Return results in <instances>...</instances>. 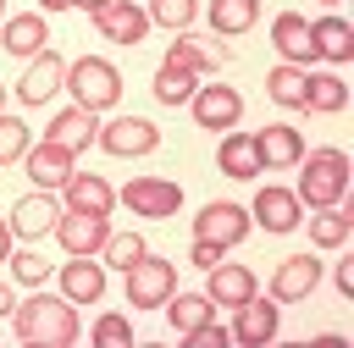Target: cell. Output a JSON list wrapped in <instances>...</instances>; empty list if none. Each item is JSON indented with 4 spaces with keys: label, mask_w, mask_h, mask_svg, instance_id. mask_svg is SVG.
Returning a JSON list of instances; mask_svg holds the SVG:
<instances>
[{
    "label": "cell",
    "mask_w": 354,
    "mask_h": 348,
    "mask_svg": "<svg viewBox=\"0 0 354 348\" xmlns=\"http://www.w3.org/2000/svg\"><path fill=\"white\" fill-rule=\"evenodd\" d=\"M11 331H17V342H28V348H72V342L83 337V320H77V304H72L66 293L33 287V298H22V304L11 309Z\"/></svg>",
    "instance_id": "1"
},
{
    "label": "cell",
    "mask_w": 354,
    "mask_h": 348,
    "mask_svg": "<svg viewBox=\"0 0 354 348\" xmlns=\"http://www.w3.org/2000/svg\"><path fill=\"white\" fill-rule=\"evenodd\" d=\"M348 177H354V166H348V155L343 149H310V155H299V204H310V210H321V204H343L348 199Z\"/></svg>",
    "instance_id": "2"
},
{
    "label": "cell",
    "mask_w": 354,
    "mask_h": 348,
    "mask_svg": "<svg viewBox=\"0 0 354 348\" xmlns=\"http://www.w3.org/2000/svg\"><path fill=\"white\" fill-rule=\"evenodd\" d=\"M61 88L72 94V105L105 116V110L122 99V72H116L105 55H77V61H66V83H61Z\"/></svg>",
    "instance_id": "3"
},
{
    "label": "cell",
    "mask_w": 354,
    "mask_h": 348,
    "mask_svg": "<svg viewBox=\"0 0 354 348\" xmlns=\"http://www.w3.org/2000/svg\"><path fill=\"white\" fill-rule=\"evenodd\" d=\"M94 144L105 155H116V160H138V155H155L160 149V127L144 122V116H111V122H100Z\"/></svg>",
    "instance_id": "4"
},
{
    "label": "cell",
    "mask_w": 354,
    "mask_h": 348,
    "mask_svg": "<svg viewBox=\"0 0 354 348\" xmlns=\"http://www.w3.org/2000/svg\"><path fill=\"white\" fill-rule=\"evenodd\" d=\"M177 293V265L160 254H144L138 265H127V309H160Z\"/></svg>",
    "instance_id": "5"
},
{
    "label": "cell",
    "mask_w": 354,
    "mask_h": 348,
    "mask_svg": "<svg viewBox=\"0 0 354 348\" xmlns=\"http://www.w3.org/2000/svg\"><path fill=\"white\" fill-rule=\"evenodd\" d=\"M116 204H127L138 221H166V215H177L183 188H177L171 177H133V182L116 193Z\"/></svg>",
    "instance_id": "6"
},
{
    "label": "cell",
    "mask_w": 354,
    "mask_h": 348,
    "mask_svg": "<svg viewBox=\"0 0 354 348\" xmlns=\"http://www.w3.org/2000/svg\"><path fill=\"white\" fill-rule=\"evenodd\" d=\"M188 105H194V122L205 133H232L243 122V94L232 83H205V88H194Z\"/></svg>",
    "instance_id": "7"
},
{
    "label": "cell",
    "mask_w": 354,
    "mask_h": 348,
    "mask_svg": "<svg viewBox=\"0 0 354 348\" xmlns=\"http://www.w3.org/2000/svg\"><path fill=\"white\" fill-rule=\"evenodd\" d=\"M22 166H28L33 188H50V193H61V182L77 171V166H72V149H66V144H55V138H33V144H28V155H22Z\"/></svg>",
    "instance_id": "8"
},
{
    "label": "cell",
    "mask_w": 354,
    "mask_h": 348,
    "mask_svg": "<svg viewBox=\"0 0 354 348\" xmlns=\"http://www.w3.org/2000/svg\"><path fill=\"white\" fill-rule=\"evenodd\" d=\"M249 215H254V226H266V232H293V226H304L299 193H293V188H277V182H266V188L254 193Z\"/></svg>",
    "instance_id": "9"
},
{
    "label": "cell",
    "mask_w": 354,
    "mask_h": 348,
    "mask_svg": "<svg viewBox=\"0 0 354 348\" xmlns=\"http://www.w3.org/2000/svg\"><path fill=\"white\" fill-rule=\"evenodd\" d=\"M254 293H260V282H254L249 265H227V260H216V265L205 271V298H210L216 309H238V304H249Z\"/></svg>",
    "instance_id": "10"
},
{
    "label": "cell",
    "mask_w": 354,
    "mask_h": 348,
    "mask_svg": "<svg viewBox=\"0 0 354 348\" xmlns=\"http://www.w3.org/2000/svg\"><path fill=\"white\" fill-rule=\"evenodd\" d=\"M61 83H66V61H61L55 50H39V55L28 61L22 83H17V99H22V105H50V99L61 94Z\"/></svg>",
    "instance_id": "11"
},
{
    "label": "cell",
    "mask_w": 354,
    "mask_h": 348,
    "mask_svg": "<svg viewBox=\"0 0 354 348\" xmlns=\"http://www.w3.org/2000/svg\"><path fill=\"white\" fill-rule=\"evenodd\" d=\"M11 232L17 238H44V232H55V221H61V199L50 193V188H33V193H22L17 204H11Z\"/></svg>",
    "instance_id": "12"
},
{
    "label": "cell",
    "mask_w": 354,
    "mask_h": 348,
    "mask_svg": "<svg viewBox=\"0 0 354 348\" xmlns=\"http://www.w3.org/2000/svg\"><path fill=\"white\" fill-rule=\"evenodd\" d=\"M249 210L243 204H227V199H216V204H205L199 210V221H194V238H210V243H221V249H232V243H243L249 238Z\"/></svg>",
    "instance_id": "13"
},
{
    "label": "cell",
    "mask_w": 354,
    "mask_h": 348,
    "mask_svg": "<svg viewBox=\"0 0 354 348\" xmlns=\"http://www.w3.org/2000/svg\"><path fill=\"white\" fill-rule=\"evenodd\" d=\"M277 326H282V304L266 293H254L249 304H238V320H232V342H249V348H266L271 337H277Z\"/></svg>",
    "instance_id": "14"
},
{
    "label": "cell",
    "mask_w": 354,
    "mask_h": 348,
    "mask_svg": "<svg viewBox=\"0 0 354 348\" xmlns=\"http://www.w3.org/2000/svg\"><path fill=\"white\" fill-rule=\"evenodd\" d=\"M315 282H321V260H315V254H288V260L271 271V298H277V304H299V298L315 293Z\"/></svg>",
    "instance_id": "15"
},
{
    "label": "cell",
    "mask_w": 354,
    "mask_h": 348,
    "mask_svg": "<svg viewBox=\"0 0 354 348\" xmlns=\"http://www.w3.org/2000/svg\"><path fill=\"white\" fill-rule=\"evenodd\" d=\"M94 28H100L111 44H144V33H149V11L133 6V0H111V6L94 11Z\"/></svg>",
    "instance_id": "16"
},
{
    "label": "cell",
    "mask_w": 354,
    "mask_h": 348,
    "mask_svg": "<svg viewBox=\"0 0 354 348\" xmlns=\"http://www.w3.org/2000/svg\"><path fill=\"white\" fill-rule=\"evenodd\" d=\"M61 199H66V210H77V215H111V210H116V188H111L105 177H94V171H72V177L61 182Z\"/></svg>",
    "instance_id": "17"
},
{
    "label": "cell",
    "mask_w": 354,
    "mask_h": 348,
    "mask_svg": "<svg viewBox=\"0 0 354 348\" xmlns=\"http://www.w3.org/2000/svg\"><path fill=\"white\" fill-rule=\"evenodd\" d=\"M105 232H111V215H77V210H61V221H55V243H61L66 254H100Z\"/></svg>",
    "instance_id": "18"
},
{
    "label": "cell",
    "mask_w": 354,
    "mask_h": 348,
    "mask_svg": "<svg viewBox=\"0 0 354 348\" xmlns=\"http://www.w3.org/2000/svg\"><path fill=\"white\" fill-rule=\"evenodd\" d=\"M61 293H66L72 304H100V298H105V260L72 254V260L61 265Z\"/></svg>",
    "instance_id": "19"
},
{
    "label": "cell",
    "mask_w": 354,
    "mask_h": 348,
    "mask_svg": "<svg viewBox=\"0 0 354 348\" xmlns=\"http://www.w3.org/2000/svg\"><path fill=\"white\" fill-rule=\"evenodd\" d=\"M254 149H260V166H266V171H288V166H299L304 138H299V127L271 122V127H260V133H254Z\"/></svg>",
    "instance_id": "20"
},
{
    "label": "cell",
    "mask_w": 354,
    "mask_h": 348,
    "mask_svg": "<svg viewBox=\"0 0 354 348\" xmlns=\"http://www.w3.org/2000/svg\"><path fill=\"white\" fill-rule=\"evenodd\" d=\"M0 44H6L11 55H22V61H33L39 50H50V22H44V11L6 17V28H0Z\"/></svg>",
    "instance_id": "21"
},
{
    "label": "cell",
    "mask_w": 354,
    "mask_h": 348,
    "mask_svg": "<svg viewBox=\"0 0 354 348\" xmlns=\"http://www.w3.org/2000/svg\"><path fill=\"white\" fill-rule=\"evenodd\" d=\"M310 44H315V61H332V66L354 61V28L337 11H326V17L310 22Z\"/></svg>",
    "instance_id": "22"
},
{
    "label": "cell",
    "mask_w": 354,
    "mask_h": 348,
    "mask_svg": "<svg viewBox=\"0 0 354 348\" xmlns=\"http://www.w3.org/2000/svg\"><path fill=\"white\" fill-rule=\"evenodd\" d=\"M216 166H221V177H232V182H254V177H266L260 149H254V133H227L221 149H216Z\"/></svg>",
    "instance_id": "23"
},
{
    "label": "cell",
    "mask_w": 354,
    "mask_h": 348,
    "mask_svg": "<svg viewBox=\"0 0 354 348\" xmlns=\"http://www.w3.org/2000/svg\"><path fill=\"white\" fill-rule=\"evenodd\" d=\"M271 44L282 50V61H288V66H315V44H310V22H304L299 11H282V17L271 22Z\"/></svg>",
    "instance_id": "24"
},
{
    "label": "cell",
    "mask_w": 354,
    "mask_h": 348,
    "mask_svg": "<svg viewBox=\"0 0 354 348\" xmlns=\"http://www.w3.org/2000/svg\"><path fill=\"white\" fill-rule=\"evenodd\" d=\"M166 61L171 66H188V72H221V61H232V50L227 44H199V39L177 33V44L166 50Z\"/></svg>",
    "instance_id": "25"
},
{
    "label": "cell",
    "mask_w": 354,
    "mask_h": 348,
    "mask_svg": "<svg viewBox=\"0 0 354 348\" xmlns=\"http://www.w3.org/2000/svg\"><path fill=\"white\" fill-rule=\"evenodd\" d=\"M94 133H100V116H94V110H83V105H72V110H61V116L50 122V133H44V138H55V144H66V149L77 155V149H88V144H94Z\"/></svg>",
    "instance_id": "26"
},
{
    "label": "cell",
    "mask_w": 354,
    "mask_h": 348,
    "mask_svg": "<svg viewBox=\"0 0 354 348\" xmlns=\"http://www.w3.org/2000/svg\"><path fill=\"white\" fill-rule=\"evenodd\" d=\"M343 105H348V83H343L337 72H310V83H304V110L337 116Z\"/></svg>",
    "instance_id": "27"
},
{
    "label": "cell",
    "mask_w": 354,
    "mask_h": 348,
    "mask_svg": "<svg viewBox=\"0 0 354 348\" xmlns=\"http://www.w3.org/2000/svg\"><path fill=\"white\" fill-rule=\"evenodd\" d=\"M166 320H171V331L183 337V331H194V326H205V320H216V304L205 298V293H171L166 304Z\"/></svg>",
    "instance_id": "28"
},
{
    "label": "cell",
    "mask_w": 354,
    "mask_h": 348,
    "mask_svg": "<svg viewBox=\"0 0 354 348\" xmlns=\"http://www.w3.org/2000/svg\"><path fill=\"white\" fill-rule=\"evenodd\" d=\"M194 88H199V72L171 66V61H160V72H155V83H149V94H155L160 105H188V99H194Z\"/></svg>",
    "instance_id": "29"
},
{
    "label": "cell",
    "mask_w": 354,
    "mask_h": 348,
    "mask_svg": "<svg viewBox=\"0 0 354 348\" xmlns=\"http://www.w3.org/2000/svg\"><path fill=\"white\" fill-rule=\"evenodd\" d=\"M304 83H310V66H271L266 72V94L277 99V105H288V110H304Z\"/></svg>",
    "instance_id": "30"
},
{
    "label": "cell",
    "mask_w": 354,
    "mask_h": 348,
    "mask_svg": "<svg viewBox=\"0 0 354 348\" xmlns=\"http://www.w3.org/2000/svg\"><path fill=\"white\" fill-rule=\"evenodd\" d=\"M310 243H315V249H343V243H348V210H343V204L310 210Z\"/></svg>",
    "instance_id": "31"
},
{
    "label": "cell",
    "mask_w": 354,
    "mask_h": 348,
    "mask_svg": "<svg viewBox=\"0 0 354 348\" xmlns=\"http://www.w3.org/2000/svg\"><path fill=\"white\" fill-rule=\"evenodd\" d=\"M260 22V0H210V28L216 33H249Z\"/></svg>",
    "instance_id": "32"
},
{
    "label": "cell",
    "mask_w": 354,
    "mask_h": 348,
    "mask_svg": "<svg viewBox=\"0 0 354 348\" xmlns=\"http://www.w3.org/2000/svg\"><path fill=\"white\" fill-rule=\"evenodd\" d=\"M149 249H144V238L138 232H105V243H100V260L105 265H116V271H127V265H138Z\"/></svg>",
    "instance_id": "33"
},
{
    "label": "cell",
    "mask_w": 354,
    "mask_h": 348,
    "mask_svg": "<svg viewBox=\"0 0 354 348\" xmlns=\"http://www.w3.org/2000/svg\"><path fill=\"white\" fill-rule=\"evenodd\" d=\"M144 11H149V28H171V33H183V28L199 17L194 0H149Z\"/></svg>",
    "instance_id": "34"
},
{
    "label": "cell",
    "mask_w": 354,
    "mask_h": 348,
    "mask_svg": "<svg viewBox=\"0 0 354 348\" xmlns=\"http://www.w3.org/2000/svg\"><path fill=\"white\" fill-rule=\"evenodd\" d=\"M28 144H33L28 122H22V116H6V110H0V166L22 160V155H28Z\"/></svg>",
    "instance_id": "35"
},
{
    "label": "cell",
    "mask_w": 354,
    "mask_h": 348,
    "mask_svg": "<svg viewBox=\"0 0 354 348\" xmlns=\"http://www.w3.org/2000/svg\"><path fill=\"white\" fill-rule=\"evenodd\" d=\"M11 276L22 282V287H44V276H50V265H44V254L39 249H11Z\"/></svg>",
    "instance_id": "36"
},
{
    "label": "cell",
    "mask_w": 354,
    "mask_h": 348,
    "mask_svg": "<svg viewBox=\"0 0 354 348\" xmlns=\"http://www.w3.org/2000/svg\"><path fill=\"white\" fill-rule=\"evenodd\" d=\"M88 337H94L100 348H127V342H133V320H127V315H100Z\"/></svg>",
    "instance_id": "37"
},
{
    "label": "cell",
    "mask_w": 354,
    "mask_h": 348,
    "mask_svg": "<svg viewBox=\"0 0 354 348\" xmlns=\"http://www.w3.org/2000/svg\"><path fill=\"white\" fill-rule=\"evenodd\" d=\"M183 342H188V348H227V342H232V331H227V326H216V320H205V326L183 331Z\"/></svg>",
    "instance_id": "38"
},
{
    "label": "cell",
    "mask_w": 354,
    "mask_h": 348,
    "mask_svg": "<svg viewBox=\"0 0 354 348\" xmlns=\"http://www.w3.org/2000/svg\"><path fill=\"white\" fill-rule=\"evenodd\" d=\"M221 254H227V249H221V243H210V238H194V249H188V260H194L199 271H210Z\"/></svg>",
    "instance_id": "39"
},
{
    "label": "cell",
    "mask_w": 354,
    "mask_h": 348,
    "mask_svg": "<svg viewBox=\"0 0 354 348\" xmlns=\"http://www.w3.org/2000/svg\"><path fill=\"white\" fill-rule=\"evenodd\" d=\"M332 282H337V293H343V298H354V260H337Z\"/></svg>",
    "instance_id": "40"
},
{
    "label": "cell",
    "mask_w": 354,
    "mask_h": 348,
    "mask_svg": "<svg viewBox=\"0 0 354 348\" xmlns=\"http://www.w3.org/2000/svg\"><path fill=\"white\" fill-rule=\"evenodd\" d=\"M11 249H17V232H11V221H0V265L11 260Z\"/></svg>",
    "instance_id": "41"
},
{
    "label": "cell",
    "mask_w": 354,
    "mask_h": 348,
    "mask_svg": "<svg viewBox=\"0 0 354 348\" xmlns=\"http://www.w3.org/2000/svg\"><path fill=\"white\" fill-rule=\"evenodd\" d=\"M17 309V293H11V282H0V315H11Z\"/></svg>",
    "instance_id": "42"
},
{
    "label": "cell",
    "mask_w": 354,
    "mask_h": 348,
    "mask_svg": "<svg viewBox=\"0 0 354 348\" xmlns=\"http://www.w3.org/2000/svg\"><path fill=\"white\" fill-rule=\"evenodd\" d=\"M72 6H83V11L94 17V11H100V6H111V0H72Z\"/></svg>",
    "instance_id": "43"
},
{
    "label": "cell",
    "mask_w": 354,
    "mask_h": 348,
    "mask_svg": "<svg viewBox=\"0 0 354 348\" xmlns=\"http://www.w3.org/2000/svg\"><path fill=\"white\" fill-rule=\"evenodd\" d=\"M39 6H44V11H66L72 0H39Z\"/></svg>",
    "instance_id": "44"
},
{
    "label": "cell",
    "mask_w": 354,
    "mask_h": 348,
    "mask_svg": "<svg viewBox=\"0 0 354 348\" xmlns=\"http://www.w3.org/2000/svg\"><path fill=\"white\" fill-rule=\"evenodd\" d=\"M0 110H6V83H0Z\"/></svg>",
    "instance_id": "45"
},
{
    "label": "cell",
    "mask_w": 354,
    "mask_h": 348,
    "mask_svg": "<svg viewBox=\"0 0 354 348\" xmlns=\"http://www.w3.org/2000/svg\"><path fill=\"white\" fill-rule=\"evenodd\" d=\"M321 6H337V0H321Z\"/></svg>",
    "instance_id": "46"
},
{
    "label": "cell",
    "mask_w": 354,
    "mask_h": 348,
    "mask_svg": "<svg viewBox=\"0 0 354 348\" xmlns=\"http://www.w3.org/2000/svg\"><path fill=\"white\" fill-rule=\"evenodd\" d=\"M0 11H6V0H0Z\"/></svg>",
    "instance_id": "47"
}]
</instances>
